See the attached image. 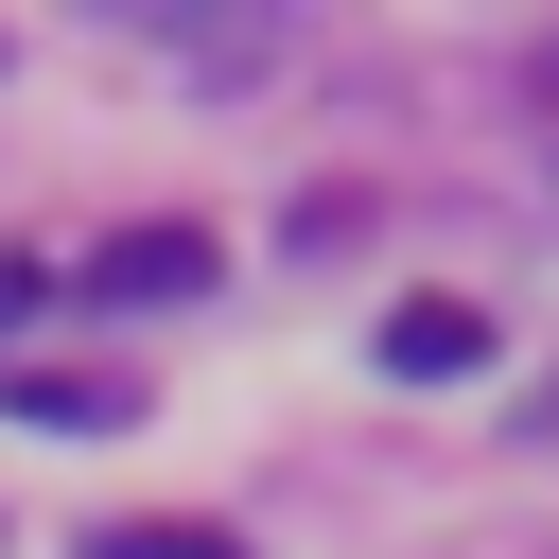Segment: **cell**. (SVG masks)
Returning <instances> with one entry per match:
<instances>
[{"label": "cell", "instance_id": "cell-1", "mask_svg": "<svg viewBox=\"0 0 559 559\" xmlns=\"http://www.w3.org/2000/svg\"><path fill=\"white\" fill-rule=\"evenodd\" d=\"M384 367H402V384H454V367H489V314H472V297H402V314H384Z\"/></svg>", "mask_w": 559, "mask_h": 559}, {"label": "cell", "instance_id": "cell-2", "mask_svg": "<svg viewBox=\"0 0 559 559\" xmlns=\"http://www.w3.org/2000/svg\"><path fill=\"white\" fill-rule=\"evenodd\" d=\"M87 280H105V297H192V280H210V227H122Z\"/></svg>", "mask_w": 559, "mask_h": 559}, {"label": "cell", "instance_id": "cell-3", "mask_svg": "<svg viewBox=\"0 0 559 559\" xmlns=\"http://www.w3.org/2000/svg\"><path fill=\"white\" fill-rule=\"evenodd\" d=\"M87 559H245V542H227V524H105Z\"/></svg>", "mask_w": 559, "mask_h": 559}]
</instances>
